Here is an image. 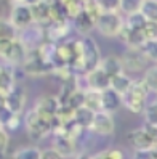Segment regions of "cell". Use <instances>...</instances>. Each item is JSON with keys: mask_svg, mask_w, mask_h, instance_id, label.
<instances>
[{"mask_svg": "<svg viewBox=\"0 0 157 159\" xmlns=\"http://www.w3.org/2000/svg\"><path fill=\"white\" fill-rule=\"evenodd\" d=\"M42 159H63L56 151H55L53 148L50 149H45V151H42Z\"/></svg>", "mask_w": 157, "mask_h": 159, "instance_id": "obj_37", "label": "cell"}, {"mask_svg": "<svg viewBox=\"0 0 157 159\" xmlns=\"http://www.w3.org/2000/svg\"><path fill=\"white\" fill-rule=\"evenodd\" d=\"M149 93L151 92L144 85L143 79L135 80L133 85L120 97L122 106H125L128 111H132V113H135V114L144 113L146 108H147V95H149Z\"/></svg>", "mask_w": 157, "mask_h": 159, "instance_id": "obj_1", "label": "cell"}, {"mask_svg": "<svg viewBox=\"0 0 157 159\" xmlns=\"http://www.w3.org/2000/svg\"><path fill=\"white\" fill-rule=\"evenodd\" d=\"M140 13L147 23L157 24V0H141Z\"/></svg>", "mask_w": 157, "mask_h": 159, "instance_id": "obj_25", "label": "cell"}, {"mask_svg": "<svg viewBox=\"0 0 157 159\" xmlns=\"http://www.w3.org/2000/svg\"><path fill=\"white\" fill-rule=\"evenodd\" d=\"M0 129H2V124H0Z\"/></svg>", "mask_w": 157, "mask_h": 159, "instance_id": "obj_40", "label": "cell"}, {"mask_svg": "<svg viewBox=\"0 0 157 159\" xmlns=\"http://www.w3.org/2000/svg\"><path fill=\"white\" fill-rule=\"evenodd\" d=\"M125 18L119 13V10L104 11L95 23V29L104 37H119L124 29Z\"/></svg>", "mask_w": 157, "mask_h": 159, "instance_id": "obj_2", "label": "cell"}, {"mask_svg": "<svg viewBox=\"0 0 157 159\" xmlns=\"http://www.w3.org/2000/svg\"><path fill=\"white\" fill-rule=\"evenodd\" d=\"M99 69L103 71L109 79H112V77H117V76H120V74H124V64H122L120 57H112V55H111V57H106V58L101 60Z\"/></svg>", "mask_w": 157, "mask_h": 159, "instance_id": "obj_16", "label": "cell"}, {"mask_svg": "<svg viewBox=\"0 0 157 159\" xmlns=\"http://www.w3.org/2000/svg\"><path fill=\"white\" fill-rule=\"evenodd\" d=\"M71 21H58V23H51V26L47 29V40L51 43H63L66 40V37L71 32Z\"/></svg>", "mask_w": 157, "mask_h": 159, "instance_id": "obj_14", "label": "cell"}, {"mask_svg": "<svg viewBox=\"0 0 157 159\" xmlns=\"http://www.w3.org/2000/svg\"><path fill=\"white\" fill-rule=\"evenodd\" d=\"M106 153H107L109 159H124L125 157V154L120 148H109V149H106Z\"/></svg>", "mask_w": 157, "mask_h": 159, "instance_id": "obj_36", "label": "cell"}, {"mask_svg": "<svg viewBox=\"0 0 157 159\" xmlns=\"http://www.w3.org/2000/svg\"><path fill=\"white\" fill-rule=\"evenodd\" d=\"M141 50H143V53L146 55V58L149 61L157 63V40L155 42H146Z\"/></svg>", "mask_w": 157, "mask_h": 159, "instance_id": "obj_34", "label": "cell"}, {"mask_svg": "<svg viewBox=\"0 0 157 159\" xmlns=\"http://www.w3.org/2000/svg\"><path fill=\"white\" fill-rule=\"evenodd\" d=\"M18 127H20V116L15 114V116L7 122V125H5L3 129H7V130H15V129H18Z\"/></svg>", "mask_w": 157, "mask_h": 159, "instance_id": "obj_38", "label": "cell"}, {"mask_svg": "<svg viewBox=\"0 0 157 159\" xmlns=\"http://www.w3.org/2000/svg\"><path fill=\"white\" fill-rule=\"evenodd\" d=\"M127 138L132 143V146L135 148V151H149V149H154V146H155V142L144 132V129L130 130Z\"/></svg>", "mask_w": 157, "mask_h": 159, "instance_id": "obj_13", "label": "cell"}, {"mask_svg": "<svg viewBox=\"0 0 157 159\" xmlns=\"http://www.w3.org/2000/svg\"><path fill=\"white\" fill-rule=\"evenodd\" d=\"M151 106H152V108H154V109H155V111H157V97H155V101H154V103H152V105H151Z\"/></svg>", "mask_w": 157, "mask_h": 159, "instance_id": "obj_39", "label": "cell"}, {"mask_svg": "<svg viewBox=\"0 0 157 159\" xmlns=\"http://www.w3.org/2000/svg\"><path fill=\"white\" fill-rule=\"evenodd\" d=\"M72 27H76L77 32L82 34V37H85V35H90V32L95 29V21L82 11V15L72 21Z\"/></svg>", "mask_w": 157, "mask_h": 159, "instance_id": "obj_22", "label": "cell"}, {"mask_svg": "<svg viewBox=\"0 0 157 159\" xmlns=\"http://www.w3.org/2000/svg\"><path fill=\"white\" fill-rule=\"evenodd\" d=\"M26 130H27V135L31 137V140L40 142L50 132H53V124L45 120L43 117H40L35 109H31L26 114Z\"/></svg>", "mask_w": 157, "mask_h": 159, "instance_id": "obj_5", "label": "cell"}, {"mask_svg": "<svg viewBox=\"0 0 157 159\" xmlns=\"http://www.w3.org/2000/svg\"><path fill=\"white\" fill-rule=\"evenodd\" d=\"M5 106L10 109L13 114H16V116L21 114V111L26 106V90L20 85V84H16V85L10 90V93L5 97Z\"/></svg>", "mask_w": 157, "mask_h": 159, "instance_id": "obj_12", "label": "cell"}, {"mask_svg": "<svg viewBox=\"0 0 157 159\" xmlns=\"http://www.w3.org/2000/svg\"><path fill=\"white\" fill-rule=\"evenodd\" d=\"M13 159H42V149L37 146H23L13 153Z\"/></svg>", "mask_w": 157, "mask_h": 159, "instance_id": "obj_29", "label": "cell"}, {"mask_svg": "<svg viewBox=\"0 0 157 159\" xmlns=\"http://www.w3.org/2000/svg\"><path fill=\"white\" fill-rule=\"evenodd\" d=\"M23 71L29 76H34V77H40V76H45L51 71H55V66L53 63H50L47 58L40 53V50H34V52H27V58L23 64Z\"/></svg>", "mask_w": 157, "mask_h": 159, "instance_id": "obj_4", "label": "cell"}, {"mask_svg": "<svg viewBox=\"0 0 157 159\" xmlns=\"http://www.w3.org/2000/svg\"><path fill=\"white\" fill-rule=\"evenodd\" d=\"M119 37H122L124 42L128 45V48H138V50H141L143 45L146 43L143 31L130 29V27H127L125 24H124V29H122V32H120V35H119Z\"/></svg>", "mask_w": 157, "mask_h": 159, "instance_id": "obj_17", "label": "cell"}, {"mask_svg": "<svg viewBox=\"0 0 157 159\" xmlns=\"http://www.w3.org/2000/svg\"><path fill=\"white\" fill-rule=\"evenodd\" d=\"M53 149L63 159H66V157H69L76 153V138H72V137H55Z\"/></svg>", "mask_w": 157, "mask_h": 159, "instance_id": "obj_18", "label": "cell"}, {"mask_svg": "<svg viewBox=\"0 0 157 159\" xmlns=\"http://www.w3.org/2000/svg\"><path fill=\"white\" fill-rule=\"evenodd\" d=\"M8 20L16 27L18 32L35 24L32 11H31V3L29 2H11V10H10V18Z\"/></svg>", "mask_w": 157, "mask_h": 159, "instance_id": "obj_7", "label": "cell"}, {"mask_svg": "<svg viewBox=\"0 0 157 159\" xmlns=\"http://www.w3.org/2000/svg\"><path fill=\"white\" fill-rule=\"evenodd\" d=\"M143 35L146 42H155L157 40V24L155 23H147L143 27Z\"/></svg>", "mask_w": 157, "mask_h": 159, "instance_id": "obj_33", "label": "cell"}, {"mask_svg": "<svg viewBox=\"0 0 157 159\" xmlns=\"http://www.w3.org/2000/svg\"><path fill=\"white\" fill-rule=\"evenodd\" d=\"M18 39L16 27L10 23V20L0 16V40H13Z\"/></svg>", "mask_w": 157, "mask_h": 159, "instance_id": "obj_28", "label": "cell"}, {"mask_svg": "<svg viewBox=\"0 0 157 159\" xmlns=\"http://www.w3.org/2000/svg\"><path fill=\"white\" fill-rule=\"evenodd\" d=\"M90 130L96 135H101V137L112 135L114 130H116V122H114L112 114L106 113V111L95 113L93 122H91V125H90Z\"/></svg>", "mask_w": 157, "mask_h": 159, "instance_id": "obj_10", "label": "cell"}, {"mask_svg": "<svg viewBox=\"0 0 157 159\" xmlns=\"http://www.w3.org/2000/svg\"><path fill=\"white\" fill-rule=\"evenodd\" d=\"M84 106L90 109L91 113H99L103 111V101H101V92L84 89Z\"/></svg>", "mask_w": 157, "mask_h": 159, "instance_id": "obj_21", "label": "cell"}, {"mask_svg": "<svg viewBox=\"0 0 157 159\" xmlns=\"http://www.w3.org/2000/svg\"><path fill=\"white\" fill-rule=\"evenodd\" d=\"M31 11L34 16V23L39 24L45 29H48L51 26V2H32L31 3Z\"/></svg>", "mask_w": 157, "mask_h": 159, "instance_id": "obj_11", "label": "cell"}, {"mask_svg": "<svg viewBox=\"0 0 157 159\" xmlns=\"http://www.w3.org/2000/svg\"><path fill=\"white\" fill-rule=\"evenodd\" d=\"M85 82H87V89L98 90V92H104L111 85V79L99 68L87 72L85 74Z\"/></svg>", "mask_w": 157, "mask_h": 159, "instance_id": "obj_15", "label": "cell"}, {"mask_svg": "<svg viewBox=\"0 0 157 159\" xmlns=\"http://www.w3.org/2000/svg\"><path fill=\"white\" fill-rule=\"evenodd\" d=\"M18 40L24 45V48L27 52L39 50L47 42V29L39 24H32L18 32Z\"/></svg>", "mask_w": 157, "mask_h": 159, "instance_id": "obj_6", "label": "cell"}, {"mask_svg": "<svg viewBox=\"0 0 157 159\" xmlns=\"http://www.w3.org/2000/svg\"><path fill=\"white\" fill-rule=\"evenodd\" d=\"M124 24H125L127 27H130V29L143 31V27H144V24H146V20L143 18L141 13H135V15H132V16H127Z\"/></svg>", "mask_w": 157, "mask_h": 159, "instance_id": "obj_32", "label": "cell"}, {"mask_svg": "<svg viewBox=\"0 0 157 159\" xmlns=\"http://www.w3.org/2000/svg\"><path fill=\"white\" fill-rule=\"evenodd\" d=\"M15 85H16V82L13 77L11 68L7 66V64H0V95L7 97Z\"/></svg>", "mask_w": 157, "mask_h": 159, "instance_id": "obj_20", "label": "cell"}, {"mask_svg": "<svg viewBox=\"0 0 157 159\" xmlns=\"http://www.w3.org/2000/svg\"><path fill=\"white\" fill-rule=\"evenodd\" d=\"M84 13L87 16H90L91 20H93L95 23L98 21V18L104 13V8L103 5H101V2H98V0H85L84 2Z\"/></svg>", "mask_w": 157, "mask_h": 159, "instance_id": "obj_30", "label": "cell"}, {"mask_svg": "<svg viewBox=\"0 0 157 159\" xmlns=\"http://www.w3.org/2000/svg\"><path fill=\"white\" fill-rule=\"evenodd\" d=\"M27 58V50L18 40H0V60L5 61L7 66H23Z\"/></svg>", "mask_w": 157, "mask_h": 159, "instance_id": "obj_3", "label": "cell"}, {"mask_svg": "<svg viewBox=\"0 0 157 159\" xmlns=\"http://www.w3.org/2000/svg\"><path fill=\"white\" fill-rule=\"evenodd\" d=\"M8 143H10V137H8L7 129H0V159H3L8 149Z\"/></svg>", "mask_w": 157, "mask_h": 159, "instance_id": "obj_35", "label": "cell"}, {"mask_svg": "<svg viewBox=\"0 0 157 159\" xmlns=\"http://www.w3.org/2000/svg\"><path fill=\"white\" fill-rule=\"evenodd\" d=\"M122 64H124V71L128 72H143L147 69V60L143 50L138 48H127L125 53L120 57Z\"/></svg>", "mask_w": 157, "mask_h": 159, "instance_id": "obj_8", "label": "cell"}, {"mask_svg": "<svg viewBox=\"0 0 157 159\" xmlns=\"http://www.w3.org/2000/svg\"><path fill=\"white\" fill-rule=\"evenodd\" d=\"M140 8H141L140 0H119V5H117L119 13L124 18L132 16L135 13H140Z\"/></svg>", "mask_w": 157, "mask_h": 159, "instance_id": "obj_26", "label": "cell"}, {"mask_svg": "<svg viewBox=\"0 0 157 159\" xmlns=\"http://www.w3.org/2000/svg\"><path fill=\"white\" fill-rule=\"evenodd\" d=\"M59 108H61V103L58 100V97H53V95H47V97H42L39 101L35 103V111L40 117H43L45 120L53 124L55 127V120L58 117L59 113Z\"/></svg>", "mask_w": 157, "mask_h": 159, "instance_id": "obj_9", "label": "cell"}, {"mask_svg": "<svg viewBox=\"0 0 157 159\" xmlns=\"http://www.w3.org/2000/svg\"><path fill=\"white\" fill-rule=\"evenodd\" d=\"M133 79L132 77H128L127 74L124 72V74H120V76H117V77H112L111 79V85H109V89L111 90H114L117 95H124V93L130 89L132 85H133Z\"/></svg>", "mask_w": 157, "mask_h": 159, "instance_id": "obj_23", "label": "cell"}, {"mask_svg": "<svg viewBox=\"0 0 157 159\" xmlns=\"http://www.w3.org/2000/svg\"><path fill=\"white\" fill-rule=\"evenodd\" d=\"M155 127H157V122H155Z\"/></svg>", "mask_w": 157, "mask_h": 159, "instance_id": "obj_41", "label": "cell"}, {"mask_svg": "<svg viewBox=\"0 0 157 159\" xmlns=\"http://www.w3.org/2000/svg\"><path fill=\"white\" fill-rule=\"evenodd\" d=\"M101 101H103V111H106L109 114L116 113V111L122 106L120 95H117V93L111 89L101 92Z\"/></svg>", "mask_w": 157, "mask_h": 159, "instance_id": "obj_19", "label": "cell"}, {"mask_svg": "<svg viewBox=\"0 0 157 159\" xmlns=\"http://www.w3.org/2000/svg\"><path fill=\"white\" fill-rule=\"evenodd\" d=\"M143 82L151 93L157 95V64L149 66L143 74Z\"/></svg>", "mask_w": 157, "mask_h": 159, "instance_id": "obj_31", "label": "cell"}, {"mask_svg": "<svg viewBox=\"0 0 157 159\" xmlns=\"http://www.w3.org/2000/svg\"><path fill=\"white\" fill-rule=\"evenodd\" d=\"M93 116H95V113H91L90 109L82 106V108L74 111V122L80 129H90L91 122H93Z\"/></svg>", "mask_w": 157, "mask_h": 159, "instance_id": "obj_24", "label": "cell"}, {"mask_svg": "<svg viewBox=\"0 0 157 159\" xmlns=\"http://www.w3.org/2000/svg\"><path fill=\"white\" fill-rule=\"evenodd\" d=\"M63 3V8H64V15H66V20L68 21H74L77 16L82 15V11H84V2H68V0H64Z\"/></svg>", "mask_w": 157, "mask_h": 159, "instance_id": "obj_27", "label": "cell"}]
</instances>
